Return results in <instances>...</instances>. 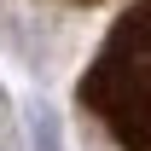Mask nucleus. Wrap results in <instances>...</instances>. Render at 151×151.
<instances>
[{
    "label": "nucleus",
    "instance_id": "obj_2",
    "mask_svg": "<svg viewBox=\"0 0 151 151\" xmlns=\"http://www.w3.org/2000/svg\"><path fill=\"white\" fill-rule=\"evenodd\" d=\"M35 151H58V122L47 111H35Z\"/></svg>",
    "mask_w": 151,
    "mask_h": 151
},
{
    "label": "nucleus",
    "instance_id": "obj_1",
    "mask_svg": "<svg viewBox=\"0 0 151 151\" xmlns=\"http://www.w3.org/2000/svg\"><path fill=\"white\" fill-rule=\"evenodd\" d=\"M81 105L128 151H151V0H134L81 81Z\"/></svg>",
    "mask_w": 151,
    "mask_h": 151
}]
</instances>
